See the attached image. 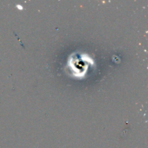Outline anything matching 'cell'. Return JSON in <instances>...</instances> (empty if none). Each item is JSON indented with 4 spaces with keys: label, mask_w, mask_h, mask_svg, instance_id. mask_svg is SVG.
<instances>
[{
    "label": "cell",
    "mask_w": 148,
    "mask_h": 148,
    "mask_svg": "<svg viewBox=\"0 0 148 148\" xmlns=\"http://www.w3.org/2000/svg\"><path fill=\"white\" fill-rule=\"evenodd\" d=\"M17 7L20 9V10H23V7H22V6L20 7V5H17Z\"/></svg>",
    "instance_id": "1"
}]
</instances>
